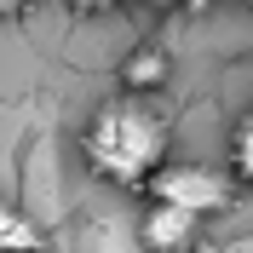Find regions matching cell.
<instances>
[{"label": "cell", "instance_id": "6da1fadb", "mask_svg": "<svg viewBox=\"0 0 253 253\" xmlns=\"http://www.w3.org/2000/svg\"><path fill=\"white\" fill-rule=\"evenodd\" d=\"M167 144H173L167 115L150 110V98L121 92V98H110V104H98V115L86 121V132H81V161H86L92 178H104V184H115V190H144L161 173Z\"/></svg>", "mask_w": 253, "mask_h": 253}, {"label": "cell", "instance_id": "7a4b0ae2", "mask_svg": "<svg viewBox=\"0 0 253 253\" xmlns=\"http://www.w3.org/2000/svg\"><path fill=\"white\" fill-rule=\"evenodd\" d=\"M236 190L242 184L230 173H213L202 161H161V173L144 184V202H173L196 219H219L236 207Z\"/></svg>", "mask_w": 253, "mask_h": 253}, {"label": "cell", "instance_id": "3957f363", "mask_svg": "<svg viewBox=\"0 0 253 253\" xmlns=\"http://www.w3.org/2000/svg\"><path fill=\"white\" fill-rule=\"evenodd\" d=\"M202 242V219L173 202H144L138 213V248L144 253H196Z\"/></svg>", "mask_w": 253, "mask_h": 253}, {"label": "cell", "instance_id": "277c9868", "mask_svg": "<svg viewBox=\"0 0 253 253\" xmlns=\"http://www.w3.org/2000/svg\"><path fill=\"white\" fill-rule=\"evenodd\" d=\"M167 81H173V52L161 46V41H144V46H132V52L121 58V92L156 98Z\"/></svg>", "mask_w": 253, "mask_h": 253}, {"label": "cell", "instance_id": "5b68a950", "mask_svg": "<svg viewBox=\"0 0 253 253\" xmlns=\"http://www.w3.org/2000/svg\"><path fill=\"white\" fill-rule=\"evenodd\" d=\"M230 178H236L242 190H253V110L236 121V132H230Z\"/></svg>", "mask_w": 253, "mask_h": 253}, {"label": "cell", "instance_id": "8992f818", "mask_svg": "<svg viewBox=\"0 0 253 253\" xmlns=\"http://www.w3.org/2000/svg\"><path fill=\"white\" fill-rule=\"evenodd\" d=\"M12 248H35V224L0 202V253H12Z\"/></svg>", "mask_w": 253, "mask_h": 253}, {"label": "cell", "instance_id": "52a82bcc", "mask_svg": "<svg viewBox=\"0 0 253 253\" xmlns=\"http://www.w3.org/2000/svg\"><path fill=\"white\" fill-rule=\"evenodd\" d=\"M69 12H81V17H98V12H115V6H126V0H63Z\"/></svg>", "mask_w": 253, "mask_h": 253}, {"label": "cell", "instance_id": "ba28073f", "mask_svg": "<svg viewBox=\"0 0 253 253\" xmlns=\"http://www.w3.org/2000/svg\"><path fill=\"white\" fill-rule=\"evenodd\" d=\"M150 12H184V6H196V0H144Z\"/></svg>", "mask_w": 253, "mask_h": 253}, {"label": "cell", "instance_id": "9c48e42d", "mask_svg": "<svg viewBox=\"0 0 253 253\" xmlns=\"http://www.w3.org/2000/svg\"><path fill=\"white\" fill-rule=\"evenodd\" d=\"M17 6H23V0H0V17H12V12H17Z\"/></svg>", "mask_w": 253, "mask_h": 253}, {"label": "cell", "instance_id": "30bf717a", "mask_svg": "<svg viewBox=\"0 0 253 253\" xmlns=\"http://www.w3.org/2000/svg\"><path fill=\"white\" fill-rule=\"evenodd\" d=\"M12 253H41V242H35V248H12Z\"/></svg>", "mask_w": 253, "mask_h": 253}, {"label": "cell", "instance_id": "8fae6325", "mask_svg": "<svg viewBox=\"0 0 253 253\" xmlns=\"http://www.w3.org/2000/svg\"><path fill=\"white\" fill-rule=\"evenodd\" d=\"M248 6H253V0H248Z\"/></svg>", "mask_w": 253, "mask_h": 253}]
</instances>
